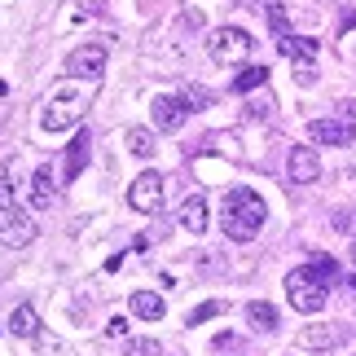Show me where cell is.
Returning a JSON list of instances; mask_svg holds the SVG:
<instances>
[{"mask_svg":"<svg viewBox=\"0 0 356 356\" xmlns=\"http://www.w3.org/2000/svg\"><path fill=\"white\" fill-rule=\"evenodd\" d=\"M268 26H273V35H277V40L291 35V22H286V9L282 5H268Z\"/></svg>","mask_w":356,"mask_h":356,"instance_id":"23","label":"cell"},{"mask_svg":"<svg viewBox=\"0 0 356 356\" xmlns=\"http://www.w3.org/2000/svg\"><path fill=\"white\" fill-rule=\"evenodd\" d=\"M149 119H154L159 132H181L185 119H189V106H185V97H154Z\"/></svg>","mask_w":356,"mask_h":356,"instance_id":"9","label":"cell"},{"mask_svg":"<svg viewBox=\"0 0 356 356\" xmlns=\"http://www.w3.org/2000/svg\"><path fill=\"white\" fill-rule=\"evenodd\" d=\"M352 26H356V9H348V13H343V22H339V31H352Z\"/></svg>","mask_w":356,"mask_h":356,"instance_id":"30","label":"cell"},{"mask_svg":"<svg viewBox=\"0 0 356 356\" xmlns=\"http://www.w3.org/2000/svg\"><path fill=\"white\" fill-rule=\"evenodd\" d=\"M128 308H132V317H141V321H163V312H168L159 291H136Z\"/></svg>","mask_w":356,"mask_h":356,"instance_id":"16","label":"cell"},{"mask_svg":"<svg viewBox=\"0 0 356 356\" xmlns=\"http://www.w3.org/2000/svg\"><path fill=\"white\" fill-rule=\"evenodd\" d=\"M348 339V325H334V321H312L299 330V348H308V352H330L339 348Z\"/></svg>","mask_w":356,"mask_h":356,"instance_id":"8","label":"cell"},{"mask_svg":"<svg viewBox=\"0 0 356 356\" xmlns=\"http://www.w3.org/2000/svg\"><path fill=\"white\" fill-rule=\"evenodd\" d=\"M79 115H84V97H79V92H62V97H53V102L44 106L40 128L62 132V128H71V123H79Z\"/></svg>","mask_w":356,"mask_h":356,"instance_id":"5","label":"cell"},{"mask_svg":"<svg viewBox=\"0 0 356 356\" xmlns=\"http://www.w3.org/2000/svg\"><path fill=\"white\" fill-rule=\"evenodd\" d=\"M123 141H128V149L136 159H154V149H159V136L149 132V128H128L123 132Z\"/></svg>","mask_w":356,"mask_h":356,"instance_id":"20","label":"cell"},{"mask_svg":"<svg viewBox=\"0 0 356 356\" xmlns=\"http://www.w3.org/2000/svg\"><path fill=\"white\" fill-rule=\"evenodd\" d=\"M277 49L286 53V58H291V62H312V58H317V40H308V35H286V40H277Z\"/></svg>","mask_w":356,"mask_h":356,"instance_id":"19","label":"cell"},{"mask_svg":"<svg viewBox=\"0 0 356 356\" xmlns=\"http://www.w3.org/2000/svg\"><path fill=\"white\" fill-rule=\"evenodd\" d=\"M246 317H251V325L259 334H273L282 325V317H277V308L273 304H264V299H251V304H246Z\"/></svg>","mask_w":356,"mask_h":356,"instance_id":"17","label":"cell"},{"mask_svg":"<svg viewBox=\"0 0 356 356\" xmlns=\"http://www.w3.org/2000/svg\"><path fill=\"white\" fill-rule=\"evenodd\" d=\"M268 220V207H264V198L255 194V189H229L225 194V207H220V229H225V238H234V242H251L259 229H264Z\"/></svg>","mask_w":356,"mask_h":356,"instance_id":"1","label":"cell"},{"mask_svg":"<svg viewBox=\"0 0 356 356\" xmlns=\"http://www.w3.org/2000/svg\"><path fill=\"white\" fill-rule=\"evenodd\" d=\"M268 66H246L242 75H234V92H251V88H264L268 84Z\"/></svg>","mask_w":356,"mask_h":356,"instance_id":"21","label":"cell"},{"mask_svg":"<svg viewBox=\"0 0 356 356\" xmlns=\"http://www.w3.org/2000/svg\"><path fill=\"white\" fill-rule=\"evenodd\" d=\"M295 84L312 88V84H317V66H312V62H295Z\"/></svg>","mask_w":356,"mask_h":356,"instance_id":"26","label":"cell"},{"mask_svg":"<svg viewBox=\"0 0 356 356\" xmlns=\"http://www.w3.org/2000/svg\"><path fill=\"white\" fill-rule=\"evenodd\" d=\"M31 207L35 211L53 207V168H35V176H31Z\"/></svg>","mask_w":356,"mask_h":356,"instance_id":"18","label":"cell"},{"mask_svg":"<svg viewBox=\"0 0 356 356\" xmlns=\"http://www.w3.org/2000/svg\"><path fill=\"white\" fill-rule=\"evenodd\" d=\"M0 242H5L9 251H22V246H31V242H35V220L18 207V216H13L5 229H0Z\"/></svg>","mask_w":356,"mask_h":356,"instance_id":"11","label":"cell"},{"mask_svg":"<svg viewBox=\"0 0 356 356\" xmlns=\"http://www.w3.org/2000/svg\"><path fill=\"white\" fill-rule=\"evenodd\" d=\"M181 97H185L189 111H194V106H198V111H202V106H211V92H207V88H185Z\"/></svg>","mask_w":356,"mask_h":356,"instance_id":"27","label":"cell"},{"mask_svg":"<svg viewBox=\"0 0 356 356\" xmlns=\"http://www.w3.org/2000/svg\"><path fill=\"white\" fill-rule=\"evenodd\" d=\"M176 220H181V229L185 234H207V198L202 194H189L185 202H181V216H176Z\"/></svg>","mask_w":356,"mask_h":356,"instance_id":"12","label":"cell"},{"mask_svg":"<svg viewBox=\"0 0 356 356\" xmlns=\"http://www.w3.org/2000/svg\"><path fill=\"white\" fill-rule=\"evenodd\" d=\"M251 49H255V40L251 31H242V26H216V31L207 35V53L220 66H238L251 58Z\"/></svg>","mask_w":356,"mask_h":356,"instance_id":"3","label":"cell"},{"mask_svg":"<svg viewBox=\"0 0 356 356\" xmlns=\"http://www.w3.org/2000/svg\"><path fill=\"white\" fill-rule=\"evenodd\" d=\"M18 216V198H13V159L0 163V229Z\"/></svg>","mask_w":356,"mask_h":356,"instance_id":"15","label":"cell"},{"mask_svg":"<svg viewBox=\"0 0 356 356\" xmlns=\"http://www.w3.org/2000/svg\"><path fill=\"white\" fill-rule=\"evenodd\" d=\"M106 334H111V339H128V321H123V317H115L111 325H106Z\"/></svg>","mask_w":356,"mask_h":356,"instance_id":"29","label":"cell"},{"mask_svg":"<svg viewBox=\"0 0 356 356\" xmlns=\"http://www.w3.org/2000/svg\"><path fill=\"white\" fill-rule=\"evenodd\" d=\"M352 291H356V277H352Z\"/></svg>","mask_w":356,"mask_h":356,"instance_id":"31","label":"cell"},{"mask_svg":"<svg viewBox=\"0 0 356 356\" xmlns=\"http://www.w3.org/2000/svg\"><path fill=\"white\" fill-rule=\"evenodd\" d=\"M92 159V136H88V128H79L75 132V141L66 145V181H75L79 172H84V163Z\"/></svg>","mask_w":356,"mask_h":356,"instance_id":"14","label":"cell"},{"mask_svg":"<svg viewBox=\"0 0 356 356\" xmlns=\"http://www.w3.org/2000/svg\"><path fill=\"white\" fill-rule=\"evenodd\" d=\"M312 268H317L325 282H334V277H339V264H334L330 255H317V259H312Z\"/></svg>","mask_w":356,"mask_h":356,"instance_id":"28","label":"cell"},{"mask_svg":"<svg viewBox=\"0 0 356 356\" xmlns=\"http://www.w3.org/2000/svg\"><path fill=\"white\" fill-rule=\"evenodd\" d=\"M325 286L330 282H325L312 264H304V268H295L291 277H286V299H291V308H299V312H321L325 299H330Z\"/></svg>","mask_w":356,"mask_h":356,"instance_id":"2","label":"cell"},{"mask_svg":"<svg viewBox=\"0 0 356 356\" xmlns=\"http://www.w3.org/2000/svg\"><path fill=\"white\" fill-rule=\"evenodd\" d=\"M123 356H159V343L154 339H128V343H123Z\"/></svg>","mask_w":356,"mask_h":356,"instance_id":"24","label":"cell"},{"mask_svg":"<svg viewBox=\"0 0 356 356\" xmlns=\"http://www.w3.org/2000/svg\"><path fill=\"white\" fill-rule=\"evenodd\" d=\"M225 312V304L220 299H207V304H198V308H189V317H185V325H202V321H211V317H220Z\"/></svg>","mask_w":356,"mask_h":356,"instance_id":"22","label":"cell"},{"mask_svg":"<svg viewBox=\"0 0 356 356\" xmlns=\"http://www.w3.org/2000/svg\"><path fill=\"white\" fill-rule=\"evenodd\" d=\"M159 202H163V176L159 172H141L128 185V207L141 211V216H149V211H159Z\"/></svg>","mask_w":356,"mask_h":356,"instance_id":"7","label":"cell"},{"mask_svg":"<svg viewBox=\"0 0 356 356\" xmlns=\"http://www.w3.org/2000/svg\"><path fill=\"white\" fill-rule=\"evenodd\" d=\"M308 136H312L317 145H352V141H356V119H352V111L312 119V123H308Z\"/></svg>","mask_w":356,"mask_h":356,"instance_id":"4","label":"cell"},{"mask_svg":"<svg viewBox=\"0 0 356 356\" xmlns=\"http://www.w3.org/2000/svg\"><path fill=\"white\" fill-rule=\"evenodd\" d=\"M106 71V44L102 40H88V44L71 49V58H66V75L75 79H97Z\"/></svg>","mask_w":356,"mask_h":356,"instance_id":"6","label":"cell"},{"mask_svg":"<svg viewBox=\"0 0 356 356\" xmlns=\"http://www.w3.org/2000/svg\"><path fill=\"white\" fill-rule=\"evenodd\" d=\"M352 255H356V242H352Z\"/></svg>","mask_w":356,"mask_h":356,"instance_id":"32","label":"cell"},{"mask_svg":"<svg viewBox=\"0 0 356 356\" xmlns=\"http://www.w3.org/2000/svg\"><path fill=\"white\" fill-rule=\"evenodd\" d=\"M286 176H291L295 185H312L321 176V159H317V149L312 145H295L291 149V159H286Z\"/></svg>","mask_w":356,"mask_h":356,"instance_id":"10","label":"cell"},{"mask_svg":"<svg viewBox=\"0 0 356 356\" xmlns=\"http://www.w3.org/2000/svg\"><path fill=\"white\" fill-rule=\"evenodd\" d=\"M330 225L339 229V234H352V238H356V207H343V211H334V216H330Z\"/></svg>","mask_w":356,"mask_h":356,"instance_id":"25","label":"cell"},{"mask_svg":"<svg viewBox=\"0 0 356 356\" xmlns=\"http://www.w3.org/2000/svg\"><path fill=\"white\" fill-rule=\"evenodd\" d=\"M5 330L13 339H35L40 334V317H35V308L31 304H13L9 308V317H5Z\"/></svg>","mask_w":356,"mask_h":356,"instance_id":"13","label":"cell"}]
</instances>
